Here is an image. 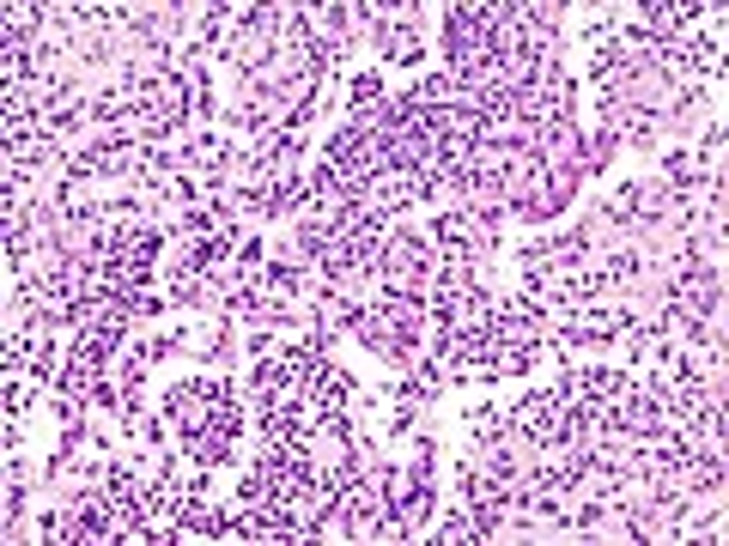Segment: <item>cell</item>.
<instances>
[{"mask_svg": "<svg viewBox=\"0 0 729 546\" xmlns=\"http://www.w3.org/2000/svg\"><path fill=\"white\" fill-rule=\"evenodd\" d=\"M426 541H438V546H462V541H481L474 534V516L462 504H450V510H438V522L426 528Z\"/></svg>", "mask_w": 729, "mask_h": 546, "instance_id": "cell-1", "label": "cell"}]
</instances>
